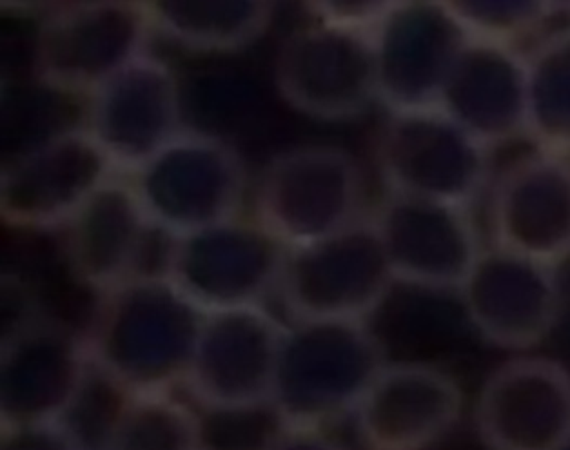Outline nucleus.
<instances>
[{
  "label": "nucleus",
  "mask_w": 570,
  "mask_h": 450,
  "mask_svg": "<svg viewBox=\"0 0 570 450\" xmlns=\"http://www.w3.org/2000/svg\"><path fill=\"white\" fill-rule=\"evenodd\" d=\"M205 312L163 272H140L105 292L82 330L94 372L120 394L183 385Z\"/></svg>",
  "instance_id": "1"
},
{
  "label": "nucleus",
  "mask_w": 570,
  "mask_h": 450,
  "mask_svg": "<svg viewBox=\"0 0 570 450\" xmlns=\"http://www.w3.org/2000/svg\"><path fill=\"white\" fill-rule=\"evenodd\" d=\"M385 363V345L367 321H292L272 410L281 425L327 428L354 414Z\"/></svg>",
  "instance_id": "2"
},
{
  "label": "nucleus",
  "mask_w": 570,
  "mask_h": 450,
  "mask_svg": "<svg viewBox=\"0 0 570 450\" xmlns=\"http://www.w3.org/2000/svg\"><path fill=\"white\" fill-rule=\"evenodd\" d=\"M254 216L287 247L367 218V183L338 145L303 143L274 154L254 185Z\"/></svg>",
  "instance_id": "3"
},
{
  "label": "nucleus",
  "mask_w": 570,
  "mask_h": 450,
  "mask_svg": "<svg viewBox=\"0 0 570 450\" xmlns=\"http://www.w3.org/2000/svg\"><path fill=\"white\" fill-rule=\"evenodd\" d=\"M154 229L180 236L243 214L247 167L218 134L185 127L127 174Z\"/></svg>",
  "instance_id": "4"
},
{
  "label": "nucleus",
  "mask_w": 570,
  "mask_h": 450,
  "mask_svg": "<svg viewBox=\"0 0 570 450\" xmlns=\"http://www.w3.org/2000/svg\"><path fill=\"white\" fill-rule=\"evenodd\" d=\"M396 278L372 216L287 247L276 296L289 321H370Z\"/></svg>",
  "instance_id": "5"
},
{
  "label": "nucleus",
  "mask_w": 570,
  "mask_h": 450,
  "mask_svg": "<svg viewBox=\"0 0 570 450\" xmlns=\"http://www.w3.org/2000/svg\"><path fill=\"white\" fill-rule=\"evenodd\" d=\"M374 160L392 194L470 207L492 183V149L439 105L387 111Z\"/></svg>",
  "instance_id": "6"
},
{
  "label": "nucleus",
  "mask_w": 570,
  "mask_h": 450,
  "mask_svg": "<svg viewBox=\"0 0 570 450\" xmlns=\"http://www.w3.org/2000/svg\"><path fill=\"white\" fill-rule=\"evenodd\" d=\"M151 20L142 0H69L33 38V78L56 94L91 96L147 53Z\"/></svg>",
  "instance_id": "7"
},
{
  "label": "nucleus",
  "mask_w": 570,
  "mask_h": 450,
  "mask_svg": "<svg viewBox=\"0 0 570 450\" xmlns=\"http://www.w3.org/2000/svg\"><path fill=\"white\" fill-rule=\"evenodd\" d=\"M287 245L254 214L171 236L163 274L205 314L263 305L276 294Z\"/></svg>",
  "instance_id": "8"
},
{
  "label": "nucleus",
  "mask_w": 570,
  "mask_h": 450,
  "mask_svg": "<svg viewBox=\"0 0 570 450\" xmlns=\"http://www.w3.org/2000/svg\"><path fill=\"white\" fill-rule=\"evenodd\" d=\"M116 174L85 125L62 127L16 151L0 174V216L18 232H60Z\"/></svg>",
  "instance_id": "9"
},
{
  "label": "nucleus",
  "mask_w": 570,
  "mask_h": 450,
  "mask_svg": "<svg viewBox=\"0 0 570 450\" xmlns=\"http://www.w3.org/2000/svg\"><path fill=\"white\" fill-rule=\"evenodd\" d=\"M285 325L263 305L207 312L183 381L212 412L272 408Z\"/></svg>",
  "instance_id": "10"
},
{
  "label": "nucleus",
  "mask_w": 570,
  "mask_h": 450,
  "mask_svg": "<svg viewBox=\"0 0 570 450\" xmlns=\"http://www.w3.org/2000/svg\"><path fill=\"white\" fill-rule=\"evenodd\" d=\"M281 98L323 123L361 118L379 102L372 31L316 22L292 31L276 56Z\"/></svg>",
  "instance_id": "11"
},
{
  "label": "nucleus",
  "mask_w": 570,
  "mask_h": 450,
  "mask_svg": "<svg viewBox=\"0 0 570 450\" xmlns=\"http://www.w3.org/2000/svg\"><path fill=\"white\" fill-rule=\"evenodd\" d=\"M456 294L470 327L488 345L510 352L539 348L563 307L557 265L499 245L481 250Z\"/></svg>",
  "instance_id": "12"
},
{
  "label": "nucleus",
  "mask_w": 570,
  "mask_h": 450,
  "mask_svg": "<svg viewBox=\"0 0 570 450\" xmlns=\"http://www.w3.org/2000/svg\"><path fill=\"white\" fill-rule=\"evenodd\" d=\"M94 372L85 334L40 314L2 334L0 425L65 421Z\"/></svg>",
  "instance_id": "13"
},
{
  "label": "nucleus",
  "mask_w": 570,
  "mask_h": 450,
  "mask_svg": "<svg viewBox=\"0 0 570 450\" xmlns=\"http://www.w3.org/2000/svg\"><path fill=\"white\" fill-rule=\"evenodd\" d=\"M372 223L396 283L456 292L483 245L470 207L392 194L379 200Z\"/></svg>",
  "instance_id": "14"
},
{
  "label": "nucleus",
  "mask_w": 570,
  "mask_h": 450,
  "mask_svg": "<svg viewBox=\"0 0 570 450\" xmlns=\"http://www.w3.org/2000/svg\"><path fill=\"white\" fill-rule=\"evenodd\" d=\"M87 131L120 174H131L185 129L176 71L145 53L85 98Z\"/></svg>",
  "instance_id": "15"
},
{
  "label": "nucleus",
  "mask_w": 570,
  "mask_h": 450,
  "mask_svg": "<svg viewBox=\"0 0 570 450\" xmlns=\"http://www.w3.org/2000/svg\"><path fill=\"white\" fill-rule=\"evenodd\" d=\"M472 419L488 450H548L570 432V370L517 354L485 376Z\"/></svg>",
  "instance_id": "16"
},
{
  "label": "nucleus",
  "mask_w": 570,
  "mask_h": 450,
  "mask_svg": "<svg viewBox=\"0 0 570 450\" xmlns=\"http://www.w3.org/2000/svg\"><path fill=\"white\" fill-rule=\"evenodd\" d=\"M465 40L441 0H401L372 29L379 102L387 111L439 105Z\"/></svg>",
  "instance_id": "17"
},
{
  "label": "nucleus",
  "mask_w": 570,
  "mask_h": 450,
  "mask_svg": "<svg viewBox=\"0 0 570 450\" xmlns=\"http://www.w3.org/2000/svg\"><path fill=\"white\" fill-rule=\"evenodd\" d=\"M492 245L559 265L570 258V158L534 151L490 183Z\"/></svg>",
  "instance_id": "18"
},
{
  "label": "nucleus",
  "mask_w": 570,
  "mask_h": 450,
  "mask_svg": "<svg viewBox=\"0 0 570 450\" xmlns=\"http://www.w3.org/2000/svg\"><path fill=\"white\" fill-rule=\"evenodd\" d=\"M459 381L430 361H387L354 410L367 450H425L461 419Z\"/></svg>",
  "instance_id": "19"
},
{
  "label": "nucleus",
  "mask_w": 570,
  "mask_h": 450,
  "mask_svg": "<svg viewBox=\"0 0 570 450\" xmlns=\"http://www.w3.org/2000/svg\"><path fill=\"white\" fill-rule=\"evenodd\" d=\"M151 229L131 180L116 174L60 229L69 274L94 294L140 274Z\"/></svg>",
  "instance_id": "20"
},
{
  "label": "nucleus",
  "mask_w": 570,
  "mask_h": 450,
  "mask_svg": "<svg viewBox=\"0 0 570 450\" xmlns=\"http://www.w3.org/2000/svg\"><path fill=\"white\" fill-rule=\"evenodd\" d=\"M439 107L490 149L525 138V60L503 42L468 36Z\"/></svg>",
  "instance_id": "21"
},
{
  "label": "nucleus",
  "mask_w": 570,
  "mask_h": 450,
  "mask_svg": "<svg viewBox=\"0 0 570 450\" xmlns=\"http://www.w3.org/2000/svg\"><path fill=\"white\" fill-rule=\"evenodd\" d=\"M151 27L191 51H238L269 25L272 0H142Z\"/></svg>",
  "instance_id": "22"
},
{
  "label": "nucleus",
  "mask_w": 570,
  "mask_h": 450,
  "mask_svg": "<svg viewBox=\"0 0 570 450\" xmlns=\"http://www.w3.org/2000/svg\"><path fill=\"white\" fill-rule=\"evenodd\" d=\"M100 450H205L203 425L171 392L120 394Z\"/></svg>",
  "instance_id": "23"
},
{
  "label": "nucleus",
  "mask_w": 570,
  "mask_h": 450,
  "mask_svg": "<svg viewBox=\"0 0 570 450\" xmlns=\"http://www.w3.org/2000/svg\"><path fill=\"white\" fill-rule=\"evenodd\" d=\"M525 138L570 158V33L541 42L525 60Z\"/></svg>",
  "instance_id": "24"
},
{
  "label": "nucleus",
  "mask_w": 570,
  "mask_h": 450,
  "mask_svg": "<svg viewBox=\"0 0 570 450\" xmlns=\"http://www.w3.org/2000/svg\"><path fill=\"white\" fill-rule=\"evenodd\" d=\"M0 428V450H89L67 419Z\"/></svg>",
  "instance_id": "25"
},
{
  "label": "nucleus",
  "mask_w": 570,
  "mask_h": 450,
  "mask_svg": "<svg viewBox=\"0 0 570 450\" xmlns=\"http://www.w3.org/2000/svg\"><path fill=\"white\" fill-rule=\"evenodd\" d=\"M321 22L374 29L401 0H307Z\"/></svg>",
  "instance_id": "26"
},
{
  "label": "nucleus",
  "mask_w": 570,
  "mask_h": 450,
  "mask_svg": "<svg viewBox=\"0 0 570 450\" xmlns=\"http://www.w3.org/2000/svg\"><path fill=\"white\" fill-rule=\"evenodd\" d=\"M0 294H2V334H9L22 327L24 323L38 319L40 314H45L38 303V296L33 294L29 283L22 281V276L18 274L2 276Z\"/></svg>",
  "instance_id": "27"
},
{
  "label": "nucleus",
  "mask_w": 570,
  "mask_h": 450,
  "mask_svg": "<svg viewBox=\"0 0 570 450\" xmlns=\"http://www.w3.org/2000/svg\"><path fill=\"white\" fill-rule=\"evenodd\" d=\"M261 450H352L334 439L327 428L309 425H281L265 439Z\"/></svg>",
  "instance_id": "28"
},
{
  "label": "nucleus",
  "mask_w": 570,
  "mask_h": 450,
  "mask_svg": "<svg viewBox=\"0 0 570 450\" xmlns=\"http://www.w3.org/2000/svg\"><path fill=\"white\" fill-rule=\"evenodd\" d=\"M548 450H570V432L566 437H561L554 446H550Z\"/></svg>",
  "instance_id": "29"
},
{
  "label": "nucleus",
  "mask_w": 570,
  "mask_h": 450,
  "mask_svg": "<svg viewBox=\"0 0 570 450\" xmlns=\"http://www.w3.org/2000/svg\"><path fill=\"white\" fill-rule=\"evenodd\" d=\"M205 450H209V448H205Z\"/></svg>",
  "instance_id": "30"
}]
</instances>
